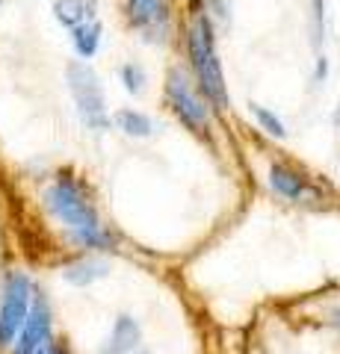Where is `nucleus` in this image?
<instances>
[{"instance_id": "1", "label": "nucleus", "mask_w": 340, "mask_h": 354, "mask_svg": "<svg viewBox=\"0 0 340 354\" xmlns=\"http://www.w3.org/2000/svg\"><path fill=\"white\" fill-rule=\"evenodd\" d=\"M42 204H45V209L60 221V225L69 227V234H80V230H92V227L104 225L89 192L83 189V183L71 171H60L45 186Z\"/></svg>"}, {"instance_id": "2", "label": "nucleus", "mask_w": 340, "mask_h": 354, "mask_svg": "<svg viewBox=\"0 0 340 354\" xmlns=\"http://www.w3.org/2000/svg\"><path fill=\"white\" fill-rule=\"evenodd\" d=\"M186 44H190L195 83H199L204 97L213 106L225 109L228 106V88H225V77H222V62H219V53H216L211 18L207 15L195 18V24L190 27V36H186Z\"/></svg>"}, {"instance_id": "3", "label": "nucleus", "mask_w": 340, "mask_h": 354, "mask_svg": "<svg viewBox=\"0 0 340 354\" xmlns=\"http://www.w3.org/2000/svg\"><path fill=\"white\" fill-rule=\"evenodd\" d=\"M65 83L78 106V115L92 133H104L109 130V115H107V97H104V86L98 80V74L92 71L89 62L83 59H71L65 65Z\"/></svg>"}, {"instance_id": "4", "label": "nucleus", "mask_w": 340, "mask_h": 354, "mask_svg": "<svg viewBox=\"0 0 340 354\" xmlns=\"http://www.w3.org/2000/svg\"><path fill=\"white\" fill-rule=\"evenodd\" d=\"M33 281L27 272L9 269L3 272V283H0V351L12 348L21 325L30 313L33 301Z\"/></svg>"}, {"instance_id": "5", "label": "nucleus", "mask_w": 340, "mask_h": 354, "mask_svg": "<svg viewBox=\"0 0 340 354\" xmlns=\"http://www.w3.org/2000/svg\"><path fill=\"white\" fill-rule=\"evenodd\" d=\"M53 337V307L48 301V295L42 290H33V301H30V313L21 325L18 337L12 342V354H36L45 342Z\"/></svg>"}, {"instance_id": "6", "label": "nucleus", "mask_w": 340, "mask_h": 354, "mask_svg": "<svg viewBox=\"0 0 340 354\" xmlns=\"http://www.w3.org/2000/svg\"><path fill=\"white\" fill-rule=\"evenodd\" d=\"M166 101L172 106V113L195 133H202L207 127V121H211V109L204 106L199 92L190 86V80L178 68H172L166 77Z\"/></svg>"}, {"instance_id": "7", "label": "nucleus", "mask_w": 340, "mask_h": 354, "mask_svg": "<svg viewBox=\"0 0 340 354\" xmlns=\"http://www.w3.org/2000/svg\"><path fill=\"white\" fill-rule=\"evenodd\" d=\"M139 339H142V328L134 316H116L113 322V330H109V337L104 339L101 346V354H130L134 348H139Z\"/></svg>"}, {"instance_id": "8", "label": "nucleus", "mask_w": 340, "mask_h": 354, "mask_svg": "<svg viewBox=\"0 0 340 354\" xmlns=\"http://www.w3.org/2000/svg\"><path fill=\"white\" fill-rule=\"evenodd\" d=\"M269 186L281 198H287V201H299V198L308 192V183H305V177L299 171H293L290 165H281V162H276L269 169Z\"/></svg>"}, {"instance_id": "9", "label": "nucleus", "mask_w": 340, "mask_h": 354, "mask_svg": "<svg viewBox=\"0 0 340 354\" xmlns=\"http://www.w3.org/2000/svg\"><path fill=\"white\" fill-rule=\"evenodd\" d=\"M127 21L136 30H151L166 21V0H127Z\"/></svg>"}, {"instance_id": "10", "label": "nucleus", "mask_w": 340, "mask_h": 354, "mask_svg": "<svg viewBox=\"0 0 340 354\" xmlns=\"http://www.w3.org/2000/svg\"><path fill=\"white\" fill-rule=\"evenodd\" d=\"M109 274V266L104 260H74L69 263L62 269V278L65 283H71V286H92L95 281H101Z\"/></svg>"}, {"instance_id": "11", "label": "nucleus", "mask_w": 340, "mask_h": 354, "mask_svg": "<svg viewBox=\"0 0 340 354\" xmlns=\"http://www.w3.org/2000/svg\"><path fill=\"white\" fill-rule=\"evenodd\" d=\"M51 9H53L57 24H62L65 30H74L78 24H83V21L95 18V3L92 0H53Z\"/></svg>"}, {"instance_id": "12", "label": "nucleus", "mask_w": 340, "mask_h": 354, "mask_svg": "<svg viewBox=\"0 0 340 354\" xmlns=\"http://www.w3.org/2000/svg\"><path fill=\"white\" fill-rule=\"evenodd\" d=\"M71 32V48H74V53L86 62V59H92L95 53H98V48H101V32H104V27L98 24L95 18H89V21H83V24H78L74 30H69Z\"/></svg>"}, {"instance_id": "13", "label": "nucleus", "mask_w": 340, "mask_h": 354, "mask_svg": "<svg viewBox=\"0 0 340 354\" xmlns=\"http://www.w3.org/2000/svg\"><path fill=\"white\" fill-rule=\"evenodd\" d=\"M116 127L127 133V136H136V139H145L154 133V121H151L145 113H139V109H118L116 113Z\"/></svg>"}, {"instance_id": "14", "label": "nucleus", "mask_w": 340, "mask_h": 354, "mask_svg": "<svg viewBox=\"0 0 340 354\" xmlns=\"http://www.w3.org/2000/svg\"><path fill=\"white\" fill-rule=\"evenodd\" d=\"M71 239H74V245L92 248V251H109V248H116V234L107 225L92 227V230H80V234H71Z\"/></svg>"}, {"instance_id": "15", "label": "nucleus", "mask_w": 340, "mask_h": 354, "mask_svg": "<svg viewBox=\"0 0 340 354\" xmlns=\"http://www.w3.org/2000/svg\"><path fill=\"white\" fill-rule=\"evenodd\" d=\"M249 113L258 118V124L269 133V136H276V139H284L287 136V130H284V124H281V118L272 113V109H267V106H260V104H251L249 106Z\"/></svg>"}, {"instance_id": "16", "label": "nucleus", "mask_w": 340, "mask_h": 354, "mask_svg": "<svg viewBox=\"0 0 340 354\" xmlns=\"http://www.w3.org/2000/svg\"><path fill=\"white\" fill-rule=\"evenodd\" d=\"M118 77H122V83L130 95H139L142 88H145V71H142V65H136V62L122 65V68H118Z\"/></svg>"}, {"instance_id": "17", "label": "nucleus", "mask_w": 340, "mask_h": 354, "mask_svg": "<svg viewBox=\"0 0 340 354\" xmlns=\"http://www.w3.org/2000/svg\"><path fill=\"white\" fill-rule=\"evenodd\" d=\"M314 12H311V32H314V44L320 48L325 39V0H311Z\"/></svg>"}, {"instance_id": "18", "label": "nucleus", "mask_w": 340, "mask_h": 354, "mask_svg": "<svg viewBox=\"0 0 340 354\" xmlns=\"http://www.w3.org/2000/svg\"><path fill=\"white\" fill-rule=\"evenodd\" d=\"M36 354H71L69 346H65V339H57V337H51L45 346H42Z\"/></svg>"}, {"instance_id": "19", "label": "nucleus", "mask_w": 340, "mask_h": 354, "mask_svg": "<svg viewBox=\"0 0 340 354\" xmlns=\"http://www.w3.org/2000/svg\"><path fill=\"white\" fill-rule=\"evenodd\" d=\"M325 71H328V62H325V57H316V71H314V80H316V83L325 80Z\"/></svg>"}, {"instance_id": "20", "label": "nucleus", "mask_w": 340, "mask_h": 354, "mask_svg": "<svg viewBox=\"0 0 340 354\" xmlns=\"http://www.w3.org/2000/svg\"><path fill=\"white\" fill-rule=\"evenodd\" d=\"M334 124L340 127V104H337V113H334Z\"/></svg>"}, {"instance_id": "21", "label": "nucleus", "mask_w": 340, "mask_h": 354, "mask_svg": "<svg viewBox=\"0 0 340 354\" xmlns=\"http://www.w3.org/2000/svg\"><path fill=\"white\" fill-rule=\"evenodd\" d=\"M130 354H151V351H145V348H134V351H130Z\"/></svg>"}, {"instance_id": "22", "label": "nucleus", "mask_w": 340, "mask_h": 354, "mask_svg": "<svg viewBox=\"0 0 340 354\" xmlns=\"http://www.w3.org/2000/svg\"><path fill=\"white\" fill-rule=\"evenodd\" d=\"M0 3H3V0H0Z\"/></svg>"}]
</instances>
